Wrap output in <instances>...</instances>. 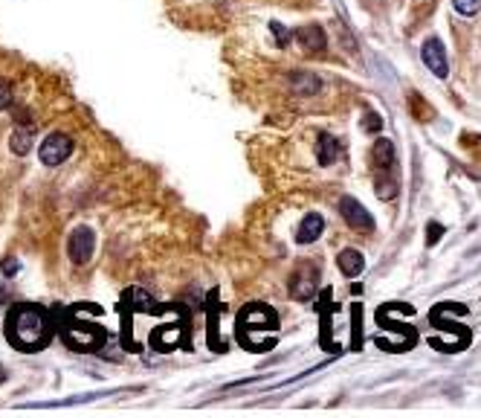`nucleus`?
Returning <instances> with one entry per match:
<instances>
[{"label": "nucleus", "mask_w": 481, "mask_h": 418, "mask_svg": "<svg viewBox=\"0 0 481 418\" xmlns=\"http://www.w3.org/2000/svg\"><path fill=\"white\" fill-rule=\"evenodd\" d=\"M50 319L41 308L35 305H18L9 319H6V337L12 340L15 349L21 351H35V349H44L50 343Z\"/></svg>", "instance_id": "f257e3e1"}, {"label": "nucleus", "mask_w": 481, "mask_h": 418, "mask_svg": "<svg viewBox=\"0 0 481 418\" xmlns=\"http://www.w3.org/2000/svg\"><path fill=\"white\" fill-rule=\"evenodd\" d=\"M316 285H319V270L311 267V265H299L293 273H290V296L299 299V302H308L313 294H316Z\"/></svg>", "instance_id": "f03ea898"}, {"label": "nucleus", "mask_w": 481, "mask_h": 418, "mask_svg": "<svg viewBox=\"0 0 481 418\" xmlns=\"http://www.w3.org/2000/svg\"><path fill=\"white\" fill-rule=\"evenodd\" d=\"M93 250H96V235L90 227H76L70 233L67 241V253H70V262L73 265H87L93 259Z\"/></svg>", "instance_id": "7ed1b4c3"}, {"label": "nucleus", "mask_w": 481, "mask_h": 418, "mask_svg": "<svg viewBox=\"0 0 481 418\" xmlns=\"http://www.w3.org/2000/svg\"><path fill=\"white\" fill-rule=\"evenodd\" d=\"M70 154H73V140L67 134H50L41 142V151H38L44 166H61Z\"/></svg>", "instance_id": "20e7f679"}, {"label": "nucleus", "mask_w": 481, "mask_h": 418, "mask_svg": "<svg viewBox=\"0 0 481 418\" xmlns=\"http://www.w3.org/2000/svg\"><path fill=\"white\" fill-rule=\"evenodd\" d=\"M340 215L345 218V224H348L351 230H362V233H371L374 230V218L368 215V209L357 198H342L340 201Z\"/></svg>", "instance_id": "39448f33"}, {"label": "nucleus", "mask_w": 481, "mask_h": 418, "mask_svg": "<svg viewBox=\"0 0 481 418\" xmlns=\"http://www.w3.org/2000/svg\"><path fill=\"white\" fill-rule=\"evenodd\" d=\"M421 58H423V64L426 67L435 73L438 78H446L450 76V61H446V50H444V44H441V38H429V41H423V47H421Z\"/></svg>", "instance_id": "423d86ee"}, {"label": "nucleus", "mask_w": 481, "mask_h": 418, "mask_svg": "<svg viewBox=\"0 0 481 418\" xmlns=\"http://www.w3.org/2000/svg\"><path fill=\"white\" fill-rule=\"evenodd\" d=\"M296 41L301 44V50H308V53H322L325 47H328V38H325V32H322V26H319V24L299 26Z\"/></svg>", "instance_id": "0eeeda50"}, {"label": "nucleus", "mask_w": 481, "mask_h": 418, "mask_svg": "<svg viewBox=\"0 0 481 418\" xmlns=\"http://www.w3.org/2000/svg\"><path fill=\"white\" fill-rule=\"evenodd\" d=\"M322 230H325V218L319 212H311V215L301 218L299 230H296V241L299 244H311V241H316L319 235H322Z\"/></svg>", "instance_id": "6e6552de"}, {"label": "nucleus", "mask_w": 481, "mask_h": 418, "mask_svg": "<svg viewBox=\"0 0 481 418\" xmlns=\"http://www.w3.org/2000/svg\"><path fill=\"white\" fill-rule=\"evenodd\" d=\"M336 265H340L342 276H348V279H357L360 273L365 270V259H362V253H360V250H354V247L342 250V253H340V259H336Z\"/></svg>", "instance_id": "1a4fd4ad"}, {"label": "nucleus", "mask_w": 481, "mask_h": 418, "mask_svg": "<svg viewBox=\"0 0 481 418\" xmlns=\"http://www.w3.org/2000/svg\"><path fill=\"white\" fill-rule=\"evenodd\" d=\"M336 157H340V142H336L331 134H319V142H316V160H319L322 166H331Z\"/></svg>", "instance_id": "9d476101"}, {"label": "nucleus", "mask_w": 481, "mask_h": 418, "mask_svg": "<svg viewBox=\"0 0 481 418\" xmlns=\"http://www.w3.org/2000/svg\"><path fill=\"white\" fill-rule=\"evenodd\" d=\"M374 163H377V169L380 172H392L394 169V146L389 140H377L374 142Z\"/></svg>", "instance_id": "9b49d317"}, {"label": "nucleus", "mask_w": 481, "mask_h": 418, "mask_svg": "<svg viewBox=\"0 0 481 418\" xmlns=\"http://www.w3.org/2000/svg\"><path fill=\"white\" fill-rule=\"evenodd\" d=\"M32 134H35V125H26V128H18V131L12 134V140H9V149L15 151V154H29V149H32Z\"/></svg>", "instance_id": "f8f14e48"}, {"label": "nucleus", "mask_w": 481, "mask_h": 418, "mask_svg": "<svg viewBox=\"0 0 481 418\" xmlns=\"http://www.w3.org/2000/svg\"><path fill=\"white\" fill-rule=\"evenodd\" d=\"M377 195H380L383 201H394V198H397V181L392 178L389 172H383V178L377 181Z\"/></svg>", "instance_id": "ddd939ff"}, {"label": "nucleus", "mask_w": 481, "mask_h": 418, "mask_svg": "<svg viewBox=\"0 0 481 418\" xmlns=\"http://www.w3.org/2000/svg\"><path fill=\"white\" fill-rule=\"evenodd\" d=\"M383 128V117L374 114V110H365V117H362V131L365 134H377Z\"/></svg>", "instance_id": "4468645a"}, {"label": "nucleus", "mask_w": 481, "mask_h": 418, "mask_svg": "<svg viewBox=\"0 0 481 418\" xmlns=\"http://www.w3.org/2000/svg\"><path fill=\"white\" fill-rule=\"evenodd\" d=\"M453 6H455V12H461V15H467V18H473V15L481 12V0H453Z\"/></svg>", "instance_id": "2eb2a0df"}, {"label": "nucleus", "mask_w": 481, "mask_h": 418, "mask_svg": "<svg viewBox=\"0 0 481 418\" xmlns=\"http://www.w3.org/2000/svg\"><path fill=\"white\" fill-rule=\"evenodd\" d=\"M270 29H272V35H276V44H279V47H287V44L293 41V35H290V29H287L284 24H279V21H272V24H270Z\"/></svg>", "instance_id": "dca6fc26"}, {"label": "nucleus", "mask_w": 481, "mask_h": 418, "mask_svg": "<svg viewBox=\"0 0 481 418\" xmlns=\"http://www.w3.org/2000/svg\"><path fill=\"white\" fill-rule=\"evenodd\" d=\"M12 105V87L6 78H0V110H6Z\"/></svg>", "instance_id": "f3484780"}, {"label": "nucleus", "mask_w": 481, "mask_h": 418, "mask_svg": "<svg viewBox=\"0 0 481 418\" xmlns=\"http://www.w3.org/2000/svg\"><path fill=\"white\" fill-rule=\"evenodd\" d=\"M441 233H444V227H441V224H429V238H426V244H438Z\"/></svg>", "instance_id": "a211bd4d"}, {"label": "nucleus", "mask_w": 481, "mask_h": 418, "mask_svg": "<svg viewBox=\"0 0 481 418\" xmlns=\"http://www.w3.org/2000/svg\"><path fill=\"white\" fill-rule=\"evenodd\" d=\"M0 270H3V276H12V273H18V262H15V259H3Z\"/></svg>", "instance_id": "6ab92c4d"}]
</instances>
